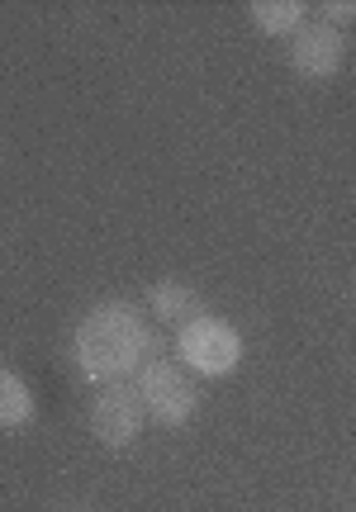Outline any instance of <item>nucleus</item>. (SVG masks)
I'll list each match as a JSON object with an SVG mask.
<instances>
[{"mask_svg":"<svg viewBox=\"0 0 356 512\" xmlns=\"http://www.w3.org/2000/svg\"><path fill=\"white\" fill-rule=\"evenodd\" d=\"M72 356L91 384H124L133 370L148 366L152 328L143 323V309L129 299H105L95 304L72 332Z\"/></svg>","mask_w":356,"mask_h":512,"instance_id":"nucleus-1","label":"nucleus"},{"mask_svg":"<svg viewBox=\"0 0 356 512\" xmlns=\"http://www.w3.org/2000/svg\"><path fill=\"white\" fill-rule=\"evenodd\" d=\"M176 356L190 375H205V380H228L233 370L243 366V337L228 318L214 313H195L190 323L176 328Z\"/></svg>","mask_w":356,"mask_h":512,"instance_id":"nucleus-2","label":"nucleus"},{"mask_svg":"<svg viewBox=\"0 0 356 512\" xmlns=\"http://www.w3.org/2000/svg\"><path fill=\"white\" fill-rule=\"evenodd\" d=\"M138 399L157 427H186L200 408V389L190 384V375L176 361H148L138 370Z\"/></svg>","mask_w":356,"mask_h":512,"instance_id":"nucleus-3","label":"nucleus"},{"mask_svg":"<svg viewBox=\"0 0 356 512\" xmlns=\"http://www.w3.org/2000/svg\"><path fill=\"white\" fill-rule=\"evenodd\" d=\"M91 432L100 446L124 451V446L143 432V399H138V389H129V384H105V389L95 394Z\"/></svg>","mask_w":356,"mask_h":512,"instance_id":"nucleus-4","label":"nucleus"},{"mask_svg":"<svg viewBox=\"0 0 356 512\" xmlns=\"http://www.w3.org/2000/svg\"><path fill=\"white\" fill-rule=\"evenodd\" d=\"M347 62V38L333 24H304L290 48V72L304 81H333Z\"/></svg>","mask_w":356,"mask_h":512,"instance_id":"nucleus-5","label":"nucleus"},{"mask_svg":"<svg viewBox=\"0 0 356 512\" xmlns=\"http://www.w3.org/2000/svg\"><path fill=\"white\" fill-rule=\"evenodd\" d=\"M304 15H309L304 0H252L247 5V19L266 38H295L304 29Z\"/></svg>","mask_w":356,"mask_h":512,"instance_id":"nucleus-6","label":"nucleus"},{"mask_svg":"<svg viewBox=\"0 0 356 512\" xmlns=\"http://www.w3.org/2000/svg\"><path fill=\"white\" fill-rule=\"evenodd\" d=\"M34 418H38V403L29 380L15 375V370H0V432H19Z\"/></svg>","mask_w":356,"mask_h":512,"instance_id":"nucleus-7","label":"nucleus"},{"mask_svg":"<svg viewBox=\"0 0 356 512\" xmlns=\"http://www.w3.org/2000/svg\"><path fill=\"white\" fill-rule=\"evenodd\" d=\"M148 313L157 318V323H190L195 313H200V299H195V290L190 285H181V280H157L148 290Z\"/></svg>","mask_w":356,"mask_h":512,"instance_id":"nucleus-8","label":"nucleus"},{"mask_svg":"<svg viewBox=\"0 0 356 512\" xmlns=\"http://www.w3.org/2000/svg\"><path fill=\"white\" fill-rule=\"evenodd\" d=\"M352 19H356V0H328L323 5V24H333V29L352 24Z\"/></svg>","mask_w":356,"mask_h":512,"instance_id":"nucleus-9","label":"nucleus"}]
</instances>
